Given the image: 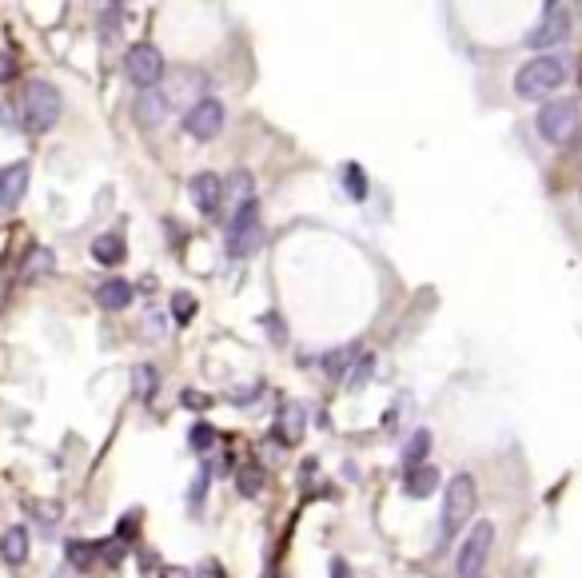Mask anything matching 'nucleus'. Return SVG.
<instances>
[{
    "label": "nucleus",
    "mask_w": 582,
    "mask_h": 578,
    "mask_svg": "<svg viewBox=\"0 0 582 578\" xmlns=\"http://www.w3.org/2000/svg\"><path fill=\"white\" fill-rule=\"evenodd\" d=\"M563 80H567L563 56H535L515 72V92L523 100H547L563 88Z\"/></svg>",
    "instance_id": "nucleus-1"
},
{
    "label": "nucleus",
    "mask_w": 582,
    "mask_h": 578,
    "mask_svg": "<svg viewBox=\"0 0 582 578\" xmlns=\"http://www.w3.org/2000/svg\"><path fill=\"white\" fill-rule=\"evenodd\" d=\"M60 108H64V100L48 80H28V88L20 96V120L28 132H36V136L48 132L60 120Z\"/></svg>",
    "instance_id": "nucleus-2"
},
{
    "label": "nucleus",
    "mask_w": 582,
    "mask_h": 578,
    "mask_svg": "<svg viewBox=\"0 0 582 578\" xmlns=\"http://www.w3.org/2000/svg\"><path fill=\"white\" fill-rule=\"evenodd\" d=\"M475 507H479V483L471 475H455L443 491V535H455L459 527H467Z\"/></svg>",
    "instance_id": "nucleus-3"
},
{
    "label": "nucleus",
    "mask_w": 582,
    "mask_h": 578,
    "mask_svg": "<svg viewBox=\"0 0 582 578\" xmlns=\"http://www.w3.org/2000/svg\"><path fill=\"white\" fill-rule=\"evenodd\" d=\"M491 551H495V523L483 519V523H475L467 531V539H463V547L455 555V578H483Z\"/></svg>",
    "instance_id": "nucleus-4"
},
{
    "label": "nucleus",
    "mask_w": 582,
    "mask_h": 578,
    "mask_svg": "<svg viewBox=\"0 0 582 578\" xmlns=\"http://www.w3.org/2000/svg\"><path fill=\"white\" fill-rule=\"evenodd\" d=\"M539 136L547 140V144H571L575 136H579V104L575 100H547L543 108H539Z\"/></svg>",
    "instance_id": "nucleus-5"
},
{
    "label": "nucleus",
    "mask_w": 582,
    "mask_h": 578,
    "mask_svg": "<svg viewBox=\"0 0 582 578\" xmlns=\"http://www.w3.org/2000/svg\"><path fill=\"white\" fill-rule=\"evenodd\" d=\"M124 72L140 92L160 88L164 84V52L156 44H132L128 56H124Z\"/></svg>",
    "instance_id": "nucleus-6"
},
{
    "label": "nucleus",
    "mask_w": 582,
    "mask_h": 578,
    "mask_svg": "<svg viewBox=\"0 0 582 578\" xmlns=\"http://www.w3.org/2000/svg\"><path fill=\"white\" fill-rule=\"evenodd\" d=\"M224 120H228V108L216 96H204L200 104H192L184 112V128L192 140H216L224 132Z\"/></svg>",
    "instance_id": "nucleus-7"
},
{
    "label": "nucleus",
    "mask_w": 582,
    "mask_h": 578,
    "mask_svg": "<svg viewBox=\"0 0 582 578\" xmlns=\"http://www.w3.org/2000/svg\"><path fill=\"white\" fill-rule=\"evenodd\" d=\"M204 88H208V80H204L200 72H188V68H184V72H172V80H168V84H160L168 112H172V108H176V112H188L192 104H200V100L208 96Z\"/></svg>",
    "instance_id": "nucleus-8"
},
{
    "label": "nucleus",
    "mask_w": 582,
    "mask_h": 578,
    "mask_svg": "<svg viewBox=\"0 0 582 578\" xmlns=\"http://www.w3.org/2000/svg\"><path fill=\"white\" fill-rule=\"evenodd\" d=\"M260 204L252 200V204H244L236 216H232V236H228V252L232 256H248V252H256L260 248Z\"/></svg>",
    "instance_id": "nucleus-9"
},
{
    "label": "nucleus",
    "mask_w": 582,
    "mask_h": 578,
    "mask_svg": "<svg viewBox=\"0 0 582 578\" xmlns=\"http://www.w3.org/2000/svg\"><path fill=\"white\" fill-rule=\"evenodd\" d=\"M567 32H571V12H567V4H547V8H543V20H539V28L527 36V44L543 52V48L563 44Z\"/></svg>",
    "instance_id": "nucleus-10"
},
{
    "label": "nucleus",
    "mask_w": 582,
    "mask_h": 578,
    "mask_svg": "<svg viewBox=\"0 0 582 578\" xmlns=\"http://www.w3.org/2000/svg\"><path fill=\"white\" fill-rule=\"evenodd\" d=\"M188 192H192V204H196L204 216H216L220 204H224V180H220L216 172H196L192 184H188Z\"/></svg>",
    "instance_id": "nucleus-11"
},
{
    "label": "nucleus",
    "mask_w": 582,
    "mask_h": 578,
    "mask_svg": "<svg viewBox=\"0 0 582 578\" xmlns=\"http://www.w3.org/2000/svg\"><path fill=\"white\" fill-rule=\"evenodd\" d=\"M28 176H32L28 160H16V164H8V168L0 172V204H4V208H12V204L24 200V192H28Z\"/></svg>",
    "instance_id": "nucleus-12"
},
{
    "label": "nucleus",
    "mask_w": 582,
    "mask_h": 578,
    "mask_svg": "<svg viewBox=\"0 0 582 578\" xmlns=\"http://www.w3.org/2000/svg\"><path fill=\"white\" fill-rule=\"evenodd\" d=\"M403 491L407 499H427L439 491V471L431 463H419V467H407L403 471Z\"/></svg>",
    "instance_id": "nucleus-13"
},
{
    "label": "nucleus",
    "mask_w": 582,
    "mask_h": 578,
    "mask_svg": "<svg viewBox=\"0 0 582 578\" xmlns=\"http://www.w3.org/2000/svg\"><path fill=\"white\" fill-rule=\"evenodd\" d=\"M164 116H168L164 92H160V88H144V92L136 96V120H140L144 128H156V124H164Z\"/></svg>",
    "instance_id": "nucleus-14"
},
{
    "label": "nucleus",
    "mask_w": 582,
    "mask_h": 578,
    "mask_svg": "<svg viewBox=\"0 0 582 578\" xmlns=\"http://www.w3.org/2000/svg\"><path fill=\"white\" fill-rule=\"evenodd\" d=\"M132 284L128 280H104L100 288H96V303L104 307V311H124L128 303H132Z\"/></svg>",
    "instance_id": "nucleus-15"
},
{
    "label": "nucleus",
    "mask_w": 582,
    "mask_h": 578,
    "mask_svg": "<svg viewBox=\"0 0 582 578\" xmlns=\"http://www.w3.org/2000/svg\"><path fill=\"white\" fill-rule=\"evenodd\" d=\"M276 427H280V439L284 443H299L303 439V427H307V411L299 407V403H284L280 407V419H276Z\"/></svg>",
    "instance_id": "nucleus-16"
},
{
    "label": "nucleus",
    "mask_w": 582,
    "mask_h": 578,
    "mask_svg": "<svg viewBox=\"0 0 582 578\" xmlns=\"http://www.w3.org/2000/svg\"><path fill=\"white\" fill-rule=\"evenodd\" d=\"M124 236H116V232H104V236H96L92 240V260L96 264H104V268H112V264H120L124 260Z\"/></svg>",
    "instance_id": "nucleus-17"
},
{
    "label": "nucleus",
    "mask_w": 582,
    "mask_h": 578,
    "mask_svg": "<svg viewBox=\"0 0 582 578\" xmlns=\"http://www.w3.org/2000/svg\"><path fill=\"white\" fill-rule=\"evenodd\" d=\"M0 555H4V563L20 567V563L28 559V531H24V527H8V531L0 535Z\"/></svg>",
    "instance_id": "nucleus-18"
},
{
    "label": "nucleus",
    "mask_w": 582,
    "mask_h": 578,
    "mask_svg": "<svg viewBox=\"0 0 582 578\" xmlns=\"http://www.w3.org/2000/svg\"><path fill=\"white\" fill-rule=\"evenodd\" d=\"M427 455H431V431L423 427V431H415V435L407 439V447H403V467H419V463H427Z\"/></svg>",
    "instance_id": "nucleus-19"
},
{
    "label": "nucleus",
    "mask_w": 582,
    "mask_h": 578,
    "mask_svg": "<svg viewBox=\"0 0 582 578\" xmlns=\"http://www.w3.org/2000/svg\"><path fill=\"white\" fill-rule=\"evenodd\" d=\"M52 252L48 248H32L28 256H24V280H40V276H48L52 272Z\"/></svg>",
    "instance_id": "nucleus-20"
},
{
    "label": "nucleus",
    "mask_w": 582,
    "mask_h": 578,
    "mask_svg": "<svg viewBox=\"0 0 582 578\" xmlns=\"http://www.w3.org/2000/svg\"><path fill=\"white\" fill-rule=\"evenodd\" d=\"M228 192H232V200H236V212H240L244 204H252V200H256V180H252L248 172H236V176L228 180Z\"/></svg>",
    "instance_id": "nucleus-21"
},
{
    "label": "nucleus",
    "mask_w": 582,
    "mask_h": 578,
    "mask_svg": "<svg viewBox=\"0 0 582 578\" xmlns=\"http://www.w3.org/2000/svg\"><path fill=\"white\" fill-rule=\"evenodd\" d=\"M236 487H240L248 499H256V495L264 491V471H260V467H240V471H236Z\"/></svg>",
    "instance_id": "nucleus-22"
},
{
    "label": "nucleus",
    "mask_w": 582,
    "mask_h": 578,
    "mask_svg": "<svg viewBox=\"0 0 582 578\" xmlns=\"http://www.w3.org/2000/svg\"><path fill=\"white\" fill-rule=\"evenodd\" d=\"M343 184H347V196H351V200H363V196H367V176H363L359 164H347V168H343Z\"/></svg>",
    "instance_id": "nucleus-23"
},
{
    "label": "nucleus",
    "mask_w": 582,
    "mask_h": 578,
    "mask_svg": "<svg viewBox=\"0 0 582 578\" xmlns=\"http://www.w3.org/2000/svg\"><path fill=\"white\" fill-rule=\"evenodd\" d=\"M172 315H176V323H192V315H196V299H192L188 291H176V295H172Z\"/></svg>",
    "instance_id": "nucleus-24"
},
{
    "label": "nucleus",
    "mask_w": 582,
    "mask_h": 578,
    "mask_svg": "<svg viewBox=\"0 0 582 578\" xmlns=\"http://www.w3.org/2000/svg\"><path fill=\"white\" fill-rule=\"evenodd\" d=\"M355 355H359L355 347H343V351H335V355H327V359H323V367H327V375H343V371L351 367L347 359H355Z\"/></svg>",
    "instance_id": "nucleus-25"
},
{
    "label": "nucleus",
    "mask_w": 582,
    "mask_h": 578,
    "mask_svg": "<svg viewBox=\"0 0 582 578\" xmlns=\"http://www.w3.org/2000/svg\"><path fill=\"white\" fill-rule=\"evenodd\" d=\"M68 555H72V567H88L96 559V547L88 543H68Z\"/></svg>",
    "instance_id": "nucleus-26"
},
{
    "label": "nucleus",
    "mask_w": 582,
    "mask_h": 578,
    "mask_svg": "<svg viewBox=\"0 0 582 578\" xmlns=\"http://www.w3.org/2000/svg\"><path fill=\"white\" fill-rule=\"evenodd\" d=\"M136 391H140L144 399H152V391H156V375H152V367H140V371H136Z\"/></svg>",
    "instance_id": "nucleus-27"
},
{
    "label": "nucleus",
    "mask_w": 582,
    "mask_h": 578,
    "mask_svg": "<svg viewBox=\"0 0 582 578\" xmlns=\"http://www.w3.org/2000/svg\"><path fill=\"white\" fill-rule=\"evenodd\" d=\"M212 443H216V431H212L208 423L192 427V447H196V451H204V447H212Z\"/></svg>",
    "instance_id": "nucleus-28"
},
{
    "label": "nucleus",
    "mask_w": 582,
    "mask_h": 578,
    "mask_svg": "<svg viewBox=\"0 0 582 578\" xmlns=\"http://www.w3.org/2000/svg\"><path fill=\"white\" fill-rule=\"evenodd\" d=\"M12 76H16V56H12V52H4V48H0V84H8V80H12Z\"/></svg>",
    "instance_id": "nucleus-29"
},
{
    "label": "nucleus",
    "mask_w": 582,
    "mask_h": 578,
    "mask_svg": "<svg viewBox=\"0 0 582 578\" xmlns=\"http://www.w3.org/2000/svg\"><path fill=\"white\" fill-rule=\"evenodd\" d=\"M184 407H192V411L212 407V395H204V391H184Z\"/></svg>",
    "instance_id": "nucleus-30"
},
{
    "label": "nucleus",
    "mask_w": 582,
    "mask_h": 578,
    "mask_svg": "<svg viewBox=\"0 0 582 578\" xmlns=\"http://www.w3.org/2000/svg\"><path fill=\"white\" fill-rule=\"evenodd\" d=\"M200 578H228V575H224V567L216 559H208V563H200Z\"/></svg>",
    "instance_id": "nucleus-31"
},
{
    "label": "nucleus",
    "mask_w": 582,
    "mask_h": 578,
    "mask_svg": "<svg viewBox=\"0 0 582 578\" xmlns=\"http://www.w3.org/2000/svg\"><path fill=\"white\" fill-rule=\"evenodd\" d=\"M331 578H351V567L343 559H331Z\"/></svg>",
    "instance_id": "nucleus-32"
},
{
    "label": "nucleus",
    "mask_w": 582,
    "mask_h": 578,
    "mask_svg": "<svg viewBox=\"0 0 582 578\" xmlns=\"http://www.w3.org/2000/svg\"><path fill=\"white\" fill-rule=\"evenodd\" d=\"M160 578H192V575H188L184 567H164V571H160Z\"/></svg>",
    "instance_id": "nucleus-33"
},
{
    "label": "nucleus",
    "mask_w": 582,
    "mask_h": 578,
    "mask_svg": "<svg viewBox=\"0 0 582 578\" xmlns=\"http://www.w3.org/2000/svg\"><path fill=\"white\" fill-rule=\"evenodd\" d=\"M52 578H76V575H72V571H56Z\"/></svg>",
    "instance_id": "nucleus-34"
},
{
    "label": "nucleus",
    "mask_w": 582,
    "mask_h": 578,
    "mask_svg": "<svg viewBox=\"0 0 582 578\" xmlns=\"http://www.w3.org/2000/svg\"><path fill=\"white\" fill-rule=\"evenodd\" d=\"M575 156H579V164H582V140H579V152H575Z\"/></svg>",
    "instance_id": "nucleus-35"
},
{
    "label": "nucleus",
    "mask_w": 582,
    "mask_h": 578,
    "mask_svg": "<svg viewBox=\"0 0 582 578\" xmlns=\"http://www.w3.org/2000/svg\"><path fill=\"white\" fill-rule=\"evenodd\" d=\"M579 88H582V76H579Z\"/></svg>",
    "instance_id": "nucleus-36"
}]
</instances>
